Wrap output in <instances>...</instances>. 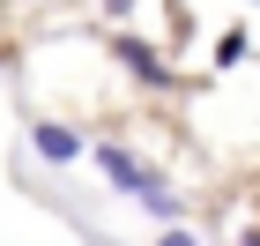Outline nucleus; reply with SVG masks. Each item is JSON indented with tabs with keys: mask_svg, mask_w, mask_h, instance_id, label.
I'll list each match as a JSON object with an SVG mask.
<instances>
[{
	"mask_svg": "<svg viewBox=\"0 0 260 246\" xmlns=\"http://www.w3.org/2000/svg\"><path fill=\"white\" fill-rule=\"evenodd\" d=\"M97 164H104V179H112V186H126V194H134V202L149 209V216H156L164 231L179 224V194H171V186H164V172H149V164H141L134 149H119V142H97Z\"/></svg>",
	"mask_w": 260,
	"mask_h": 246,
	"instance_id": "nucleus-1",
	"label": "nucleus"
},
{
	"mask_svg": "<svg viewBox=\"0 0 260 246\" xmlns=\"http://www.w3.org/2000/svg\"><path fill=\"white\" fill-rule=\"evenodd\" d=\"M30 149H38L45 164H75V157H82V134L60 127V120H38V127H30Z\"/></svg>",
	"mask_w": 260,
	"mask_h": 246,
	"instance_id": "nucleus-2",
	"label": "nucleus"
},
{
	"mask_svg": "<svg viewBox=\"0 0 260 246\" xmlns=\"http://www.w3.org/2000/svg\"><path fill=\"white\" fill-rule=\"evenodd\" d=\"M119 60H126V75H134L141 90H164V82H171V67H164V60H156V52H149L141 38H119Z\"/></svg>",
	"mask_w": 260,
	"mask_h": 246,
	"instance_id": "nucleus-3",
	"label": "nucleus"
},
{
	"mask_svg": "<svg viewBox=\"0 0 260 246\" xmlns=\"http://www.w3.org/2000/svg\"><path fill=\"white\" fill-rule=\"evenodd\" d=\"M245 60V30H223L216 38V67H238Z\"/></svg>",
	"mask_w": 260,
	"mask_h": 246,
	"instance_id": "nucleus-4",
	"label": "nucleus"
},
{
	"mask_svg": "<svg viewBox=\"0 0 260 246\" xmlns=\"http://www.w3.org/2000/svg\"><path fill=\"white\" fill-rule=\"evenodd\" d=\"M156 246H201V239H193L186 224H171V231H156Z\"/></svg>",
	"mask_w": 260,
	"mask_h": 246,
	"instance_id": "nucleus-5",
	"label": "nucleus"
},
{
	"mask_svg": "<svg viewBox=\"0 0 260 246\" xmlns=\"http://www.w3.org/2000/svg\"><path fill=\"white\" fill-rule=\"evenodd\" d=\"M104 15H112V22H126V15H134V0H104Z\"/></svg>",
	"mask_w": 260,
	"mask_h": 246,
	"instance_id": "nucleus-6",
	"label": "nucleus"
},
{
	"mask_svg": "<svg viewBox=\"0 0 260 246\" xmlns=\"http://www.w3.org/2000/svg\"><path fill=\"white\" fill-rule=\"evenodd\" d=\"M245 246H260V231H245Z\"/></svg>",
	"mask_w": 260,
	"mask_h": 246,
	"instance_id": "nucleus-7",
	"label": "nucleus"
}]
</instances>
